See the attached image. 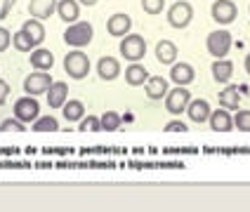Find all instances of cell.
Masks as SVG:
<instances>
[{"instance_id":"obj_13","label":"cell","mask_w":250,"mask_h":212,"mask_svg":"<svg viewBox=\"0 0 250 212\" xmlns=\"http://www.w3.org/2000/svg\"><path fill=\"white\" fill-rule=\"evenodd\" d=\"M57 2L59 0H31L28 2V12L33 19H50L52 14L57 12Z\"/></svg>"},{"instance_id":"obj_3","label":"cell","mask_w":250,"mask_h":212,"mask_svg":"<svg viewBox=\"0 0 250 212\" xmlns=\"http://www.w3.org/2000/svg\"><path fill=\"white\" fill-rule=\"evenodd\" d=\"M121 55L127 59V61H139V59H144L146 55V40L137 36V33H127L123 40H121Z\"/></svg>"},{"instance_id":"obj_34","label":"cell","mask_w":250,"mask_h":212,"mask_svg":"<svg viewBox=\"0 0 250 212\" xmlns=\"http://www.w3.org/2000/svg\"><path fill=\"white\" fill-rule=\"evenodd\" d=\"M10 42H12V33L5 26H0V52H5L10 47Z\"/></svg>"},{"instance_id":"obj_6","label":"cell","mask_w":250,"mask_h":212,"mask_svg":"<svg viewBox=\"0 0 250 212\" xmlns=\"http://www.w3.org/2000/svg\"><path fill=\"white\" fill-rule=\"evenodd\" d=\"M41 113V104L33 95H26V97H19L14 101V118L21 120V123H33Z\"/></svg>"},{"instance_id":"obj_30","label":"cell","mask_w":250,"mask_h":212,"mask_svg":"<svg viewBox=\"0 0 250 212\" xmlns=\"http://www.w3.org/2000/svg\"><path fill=\"white\" fill-rule=\"evenodd\" d=\"M26 123H21V120H17V118H10V120H5L2 125H0V132H5V135H19V132H26Z\"/></svg>"},{"instance_id":"obj_5","label":"cell","mask_w":250,"mask_h":212,"mask_svg":"<svg viewBox=\"0 0 250 212\" xmlns=\"http://www.w3.org/2000/svg\"><path fill=\"white\" fill-rule=\"evenodd\" d=\"M194 19V7L187 0H177L175 5H170L167 10V21L172 28H187Z\"/></svg>"},{"instance_id":"obj_28","label":"cell","mask_w":250,"mask_h":212,"mask_svg":"<svg viewBox=\"0 0 250 212\" xmlns=\"http://www.w3.org/2000/svg\"><path fill=\"white\" fill-rule=\"evenodd\" d=\"M12 45L19 50V52H33V47H36V45H33V40H31V38H26L21 31L12 33Z\"/></svg>"},{"instance_id":"obj_15","label":"cell","mask_w":250,"mask_h":212,"mask_svg":"<svg viewBox=\"0 0 250 212\" xmlns=\"http://www.w3.org/2000/svg\"><path fill=\"white\" fill-rule=\"evenodd\" d=\"M97 73L102 80H116L118 76H121V64H118V59H113V57H102L97 64Z\"/></svg>"},{"instance_id":"obj_7","label":"cell","mask_w":250,"mask_h":212,"mask_svg":"<svg viewBox=\"0 0 250 212\" xmlns=\"http://www.w3.org/2000/svg\"><path fill=\"white\" fill-rule=\"evenodd\" d=\"M189 101H191V92H189L187 87L177 85L172 92H167L166 95V109H167L170 116H180V113L187 111Z\"/></svg>"},{"instance_id":"obj_19","label":"cell","mask_w":250,"mask_h":212,"mask_svg":"<svg viewBox=\"0 0 250 212\" xmlns=\"http://www.w3.org/2000/svg\"><path fill=\"white\" fill-rule=\"evenodd\" d=\"M28 59H31V66L36 71H47V69L55 66V57H52V52H50V50H42V47L33 50Z\"/></svg>"},{"instance_id":"obj_14","label":"cell","mask_w":250,"mask_h":212,"mask_svg":"<svg viewBox=\"0 0 250 212\" xmlns=\"http://www.w3.org/2000/svg\"><path fill=\"white\" fill-rule=\"evenodd\" d=\"M170 78H172V83L182 85V87H187L189 83H194L196 78V71L191 64H172V71H170Z\"/></svg>"},{"instance_id":"obj_1","label":"cell","mask_w":250,"mask_h":212,"mask_svg":"<svg viewBox=\"0 0 250 212\" xmlns=\"http://www.w3.org/2000/svg\"><path fill=\"white\" fill-rule=\"evenodd\" d=\"M64 71L69 73V78H73V80H83L85 76L90 73V59H87V55L81 52V50L69 52L64 57Z\"/></svg>"},{"instance_id":"obj_11","label":"cell","mask_w":250,"mask_h":212,"mask_svg":"<svg viewBox=\"0 0 250 212\" xmlns=\"http://www.w3.org/2000/svg\"><path fill=\"white\" fill-rule=\"evenodd\" d=\"M66 101H69V85L64 83V80H57V83L50 85V90H47V104H50V109H62Z\"/></svg>"},{"instance_id":"obj_26","label":"cell","mask_w":250,"mask_h":212,"mask_svg":"<svg viewBox=\"0 0 250 212\" xmlns=\"http://www.w3.org/2000/svg\"><path fill=\"white\" fill-rule=\"evenodd\" d=\"M33 132H57L59 130V123H57L55 116H42V118H36L33 125H31Z\"/></svg>"},{"instance_id":"obj_39","label":"cell","mask_w":250,"mask_h":212,"mask_svg":"<svg viewBox=\"0 0 250 212\" xmlns=\"http://www.w3.org/2000/svg\"><path fill=\"white\" fill-rule=\"evenodd\" d=\"M248 10H250V7H248Z\"/></svg>"},{"instance_id":"obj_38","label":"cell","mask_w":250,"mask_h":212,"mask_svg":"<svg viewBox=\"0 0 250 212\" xmlns=\"http://www.w3.org/2000/svg\"><path fill=\"white\" fill-rule=\"evenodd\" d=\"M246 71H248V76H250V55L246 57Z\"/></svg>"},{"instance_id":"obj_37","label":"cell","mask_w":250,"mask_h":212,"mask_svg":"<svg viewBox=\"0 0 250 212\" xmlns=\"http://www.w3.org/2000/svg\"><path fill=\"white\" fill-rule=\"evenodd\" d=\"M78 2H81V5H87V7H92L97 0H78Z\"/></svg>"},{"instance_id":"obj_16","label":"cell","mask_w":250,"mask_h":212,"mask_svg":"<svg viewBox=\"0 0 250 212\" xmlns=\"http://www.w3.org/2000/svg\"><path fill=\"white\" fill-rule=\"evenodd\" d=\"M57 14H59L62 21L76 24V21H78V14H81L78 0H59V2H57Z\"/></svg>"},{"instance_id":"obj_21","label":"cell","mask_w":250,"mask_h":212,"mask_svg":"<svg viewBox=\"0 0 250 212\" xmlns=\"http://www.w3.org/2000/svg\"><path fill=\"white\" fill-rule=\"evenodd\" d=\"M149 80V71L144 69L142 64H130L127 69H125V83L132 85V87H139V85H144Z\"/></svg>"},{"instance_id":"obj_20","label":"cell","mask_w":250,"mask_h":212,"mask_svg":"<svg viewBox=\"0 0 250 212\" xmlns=\"http://www.w3.org/2000/svg\"><path fill=\"white\" fill-rule=\"evenodd\" d=\"M210 71H212L215 83H229L231 76H234V64L229 59H215V64H212Z\"/></svg>"},{"instance_id":"obj_36","label":"cell","mask_w":250,"mask_h":212,"mask_svg":"<svg viewBox=\"0 0 250 212\" xmlns=\"http://www.w3.org/2000/svg\"><path fill=\"white\" fill-rule=\"evenodd\" d=\"M14 2H17V0H5V2H2V10H0V19H7L10 10L14 7Z\"/></svg>"},{"instance_id":"obj_4","label":"cell","mask_w":250,"mask_h":212,"mask_svg":"<svg viewBox=\"0 0 250 212\" xmlns=\"http://www.w3.org/2000/svg\"><path fill=\"white\" fill-rule=\"evenodd\" d=\"M206 47H208L210 57H215V59H222V57L229 55V50H231V33L229 31H212L208 38H206Z\"/></svg>"},{"instance_id":"obj_33","label":"cell","mask_w":250,"mask_h":212,"mask_svg":"<svg viewBox=\"0 0 250 212\" xmlns=\"http://www.w3.org/2000/svg\"><path fill=\"white\" fill-rule=\"evenodd\" d=\"M163 132H170V135H184V132H189V127H187V123H182V120H170V123L163 127Z\"/></svg>"},{"instance_id":"obj_29","label":"cell","mask_w":250,"mask_h":212,"mask_svg":"<svg viewBox=\"0 0 250 212\" xmlns=\"http://www.w3.org/2000/svg\"><path fill=\"white\" fill-rule=\"evenodd\" d=\"M78 132H90V135H95V132H102V123H99L97 116H87L81 120V127H78Z\"/></svg>"},{"instance_id":"obj_32","label":"cell","mask_w":250,"mask_h":212,"mask_svg":"<svg viewBox=\"0 0 250 212\" xmlns=\"http://www.w3.org/2000/svg\"><path fill=\"white\" fill-rule=\"evenodd\" d=\"M234 125L241 130V132H250V111L246 109V111H238L236 116H234Z\"/></svg>"},{"instance_id":"obj_25","label":"cell","mask_w":250,"mask_h":212,"mask_svg":"<svg viewBox=\"0 0 250 212\" xmlns=\"http://www.w3.org/2000/svg\"><path fill=\"white\" fill-rule=\"evenodd\" d=\"M62 111H64V118H66L69 123H76V120H83L85 106H83V101H78V99H69V101L62 106Z\"/></svg>"},{"instance_id":"obj_17","label":"cell","mask_w":250,"mask_h":212,"mask_svg":"<svg viewBox=\"0 0 250 212\" xmlns=\"http://www.w3.org/2000/svg\"><path fill=\"white\" fill-rule=\"evenodd\" d=\"M208 120H210L212 132H229V130L234 127V118H231V113H227V109H217V111H212Z\"/></svg>"},{"instance_id":"obj_35","label":"cell","mask_w":250,"mask_h":212,"mask_svg":"<svg viewBox=\"0 0 250 212\" xmlns=\"http://www.w3.org/2000/svg\"><path fill=\"white\" fill-rule=\"evenodd\" d=\"M7 95H10V83L7 80H0V104L7 101Z\"/></svg>"},{"instance_id":"obj_24","label":"cell","mask_w":250,"mask_h":212,"mask_svg":"<svg viewBox=\"0 0 250 212\" xmlns=\"http://www.w3.org/2000/svg\"><path fill=\"white\" fill-rule=\"evenodd\" d=\"M217 97H220L222 109H238V101H241V90H238L236 85H229V87H224Z\"/></svg>"},{"instance_id":"obj_23","label":"cell","mask_w":250,"mask_h":212,"mask_svg":"<svg viewBox=\"0 0 250 212\" xmlns=\"http://www.w3.org/2000/svg\"><path fill=\"white\" fill-rule=\"evenodd\" d=\"M156 59L161 61V64H175V59H177V47H175V42L170 40H161L156 45Z\"/></svg>"},{"instance_id":"obj_18","label":"cell","mask_w":250,"mask_h":212,"mask_svg":"<svg viewBox=\"0 0 250 212\" xmlns=\"http://www.w3.org/2000/svg\"><path fill=\"white\" fill-rule=\"evenodd\" d=\"M167 95V80L161 76H149L146 80V97L151 101H161Z\"/></svg>"},{"instance_id":"obj_22","label":"cell","mask_w":250,"mask_h":212,"mask_svg":"<svg viewBox=\"0 0 250 212\" xmlns=\"http://www.w3.org/2000/svg\"><path fill=\"white\" fill-rule=\"evenodd\" d=\"M21 33L33 40V45H41L45 40V26H42L38 19H26L24 24H21Z\"/></svg>"},{"instance_id":"obj_31","label":"cell","mask_w":250,"mask_h":212,"mask_svg":"<svg viewBox=\"0 0 250 212\" xmlns=\"http://www.w3.org/2000/svg\"><path fill=\"white\" fill-rule=\"evenodd\" d=\"M166 7V0H142V10L146 14H161Z\"/></svg>"},{"instance_id":"obj_8","label":"cell","mask_w":250,"mask_h":212,"mask_svg":"<svg viewBox=\"0 0 250 212\" xmlns=\"http://www.w3.org/2000/svg\"><path fill=\"white\" fill-rule=\"evenodd\" d=\"M210 14H212V19H215L217 24L227 26V24H231L238 17V7L234 0H215L212 7H210Z\"/></svg>"},{"instance_id":"obj_2","label":"cell","mask_w":250,"mask_h":212,"mask_svg":"<svg viewBox=\"0 0 250 212\" xmlns=\"http://www.w3.org/2000/svg\"><path fill=\"white\" fill-rule=\"evenodd\" d=\"M92 36H95L92 24H87V21H76V24H71V26L66 28L64 42L71 45V47H85L87 42L92 40Z\"/></svg>"},{"instance_id":"obj_10","label":"cell","mask_w":250,"mask_h":212,"mask_svg":"<svg viewBox=\"0 0 250 212\" xmlns=\"http://www.w3.org/2000/svg\"><path fill=\"white\" fill-rule=\"evenodd\" d=\"M130 28H132V19L125 12H116L113 17H109V21H106V31L111 33L113 38H125V36L130 33Z\"/></svg>"},{"instance_id":"obj_9","label":"cell","mask_w":250,"mask_h":212,"mask_svg":"<svg viewBox=\"0 0 250 212\" xmlns=\"http://www.w3.org/2000/svg\"><path fill=\"white\" fill-rule=\"evenodd\" d=\"M50 85H52V78L47 76V73H42V71H36V73H31L24 78V92L26 95H45L47 90H50Z\"/></svg>"},{"instance_id":"obj_27","label":"cell","mask_w":250,"mask_h":212,"mask_svg":"<svg viewBox=\"0 0 250 212\" xmlns=\"http://www.w3.org/2000/svg\"><path fill=\"white\" fill-rule=\"evenodd\" d=\"M99 123H102V130H104V132H116V130L121 127V123H123V118H121V113L106 111V113H102Z\"/></svg>"},{"instance_id":"obj_12","label":"cell","mask_w":250,"mask_h":212,"mask_svg":"<svg viewBox=\"0 0 250 212\" xmlns=\"http://www.w3.org/2000/svg\"><path fill=\"white\" fill-rule=\"evenodd\" d=\"M187 113H189V120L191 123H198V125H203L206 120L210 118V104L206 99H191L189 101V106H187Z\"/></svg>"}]
</instances>
